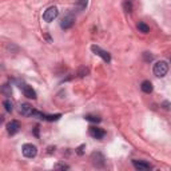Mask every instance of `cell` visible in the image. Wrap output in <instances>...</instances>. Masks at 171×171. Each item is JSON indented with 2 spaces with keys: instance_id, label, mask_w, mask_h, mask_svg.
I'll return each instance as SVG.
<instances>
[{
  "instance_id": "6da1fadb",
  "label": "cell",
  "mask_w": 171,
  "mask_h": 171,
  "mask_svg": "<svg viewBox=\"0 0 171 171\" xmlns=\"http://www.w3.org/2000/svg\"><path fill=\"white\" fill-rule=\"evenodd\" d=\"M152 72H154L155 76L158 78H163L167 75L169 72V63L166 60H159L154 64V68H152Z\"/></svg>"
},
{
  "instance_id": "7a4b0ae2",
  "label": "cell",
  "mask_w": 171,
  "mask_h": 171,
  "mask_svg": "<svg viewBox=\"0 0 171 171\" xmlns=\"http://www.w3.org/2000/svg\"><path fill=\"white\" fill-rule=\"evenodd\" d=\"M21 152H23V155L26 158H35L36 154H38V147L35 144H32V143H26L21 147Z\"/></svg>"
},
{
  "instance_id": "3957f363",
  "label": "cell",
  "mask_w": 171,
  "mask_h": 171,
  "mask_svg": "<svg viewBox=\"0 0 171 171\" xmlns=\"http://www.w3.org/2000/svg\"><path fill=\"white\" fill-rule=\"evenodd\" d=\"M58 16H59L58 8L56 7H48L47 10L44 11V14H43V20L47 21V23H51V21H54Z\"/></svg>"
},
{
  "instance_id": "277c9868",
  "label": "cell",
  "mask_w": 171,
  "mask_h": 171,
  "mask_svg": "<svg viewBox=\"0 0 171 171\" xmlns=\"http://www.w3.org/2000/svg\"><path fill=\"white\" fill-rule=\"evenodd\" d=\"M91 51L94 52L95 55H98V56H100L102 59H103V60L106 62V63H110L111 62V55L108 54L107 51H104V49H102L100 47H99V46H91Z\"/></svg>"
},
{
  "instance_id": "5b68a950",
  "label": "cell",
  "mask_w": 171,
  "mask_h": 171,
  "mask_svg": "<svg viewBox=\"0 0 171 171\" xmlns=\"http://www.w3.org/2000/svg\"><path fill=\"white\" fill-rule=\"evenodd\" d=\"M74 24H75V17L72 16V15H66V16L62 19L60 21V27L63 30H70L74 27Z\"/></svg>"
},
{
  "instance_id": "8992f818",
  "label": "cell",
  "mask_w": 171,
  "mask_h": 171,
  "mask_svg": "<svg viewBox=\"0 0 171 171\" xmlns=\"http://www.w3.org/2000/svg\"><path fill=\"white\" fill-rule=\"evenodd\" d=\"M88 134H90V136H92L94 139H103L104 135H106V131L102 128H99V127L91 126L88 128Z\"/></svg>"
},
{
  "instance_id": "52a82bcc",
  "label": "cell",
  "mask_w": 171,
  "mask_h": 171,
  "mask_svg": "<svg viewBox=\"0 0 171 171\" xmlns=\"http://www.w3.org/2000/svg\"><path fill=\"white\" fill-rule=\"evenodd\" d=\"M132 166L135 167L136 170L139 171H147V170H151L152 166L148 162H144V160H138V159H134L132 160Z\"/></svg>"
},
{
  "instance_id": "ba28073f",
  "label": "cell",
  "mask_w": 171,
  "mask_h": 171,
  "mask_svg": "<svg viewBox=\"0 0 171 171\" xmlns=\"http://www.w3.org/2000/svg\"><path fill=\"white\" fill-rule=\"evenodd\" d=\"M19 87L21 88V91H23V94H24L26 98H28V99H36V92H35V90H33L32 87H30L28 84H24V83H21Z\"/></svg>"
},
{
  "instance_id": "9c48e42d",
  "label": "cell",
  "mask_w": 171,
  "mask_h": 171,
  "mask_svg": "<svg viewBox=\"0 0 171 171\" xmlns=\"http://www.w3.org/2000/svg\"><path fill=\"white\" fill-rule=\"evenodd\" d=\"M104 157L100 154V152H94V154L91 155V162L92 164L96 167H103L104 166Z\"/></svg>"
},
{
  "instance_id": "30bf717a",
  "label": "cell",
  "mask_w": 171,
  "mask_h": 171,
  "mask_svg": "<svg viewBox=\"0 0 171 171\" xmlns=\"http://www.w3.org/2000/svg\"><path fill=\"white\" fill-rule=\"evenodd\" d=\"M19 130H20V123L17 122V120H11V122L7 124V132L10 134V135L17 134Z\"/></svg>"
},
{
  "instance_id": "8fae6325",
  "label": "cell",
  "mask_w": 171,
  "mask_h": 171,
  "mask_svg": "<svg viewBox=\"0 0 171 171\" xmlns=\"http://www.w3.org/2000/svg\"><path fill=\"white\" fill-rule=\"evenodd\" d=\"M32 111H33V108L31 104H28V103L20 104V114L24 115V116H31V115H32Z\"/></svg>"
},
{
  "instance_id": "7c38bea8",
  "label": "cell",
  "mask_w": 171,
  "mask_h": 171,
  "mask_svg": "<svg viewBox=\"0 0 171 171\" xmlns=\"http://www.w3.org/2000/svg\"><path fill=\"white\" fill-rule=\"evenodd\" d=\"M141 88H142L143 92H146V94H151L152 92V83L150 82V80H144V82L142 83Z\"/></svg>"
},
{
  "instance_id": "4fadbf2b",
  "label": "cell",
  "mask_w": 171,
  "mask_h": 171,
  "mask_svg": "<svg viewBox=\"0 0 171 171\" xmlns=\"http://www.w3.org/2000/svg\"><path fill=\"white\" fill-rule=\"evenodd\" d=\"M138 30H139V32H142V33H148L150 32V27H148L144 21H139L138 23Z\"/></svg>"
},
{
  "instance_id": "5bb4252c",
  "label": "cell",
  "mask_w": 171,
  "mask_h": 171,
  "mask_svg": "<svg viewBox=\"0 0 171 171\" xmlns=\"http://www.w3.org/2000/svg\"><path fill=\"white\" fill-rule=\"evenodd\" d=\"M0 92H2L3 95H5V96H11V94H12V88H11V86H10V84H4V86H2V87H0Z\"/></svg>"
},
{
  "instance_id": "9a60e30c",
  "label": "cell",
  "mask_w": 171,
  "mask_h": 171,
  "mask_svg": "<svg viewBox=\"0 0 171 171\" xmlns=\"http://www.w3.org/2000/svg\"><path fill=\"white\" fill-rule=\"evenodd\" d=\"M88 4V0H78L76 2V10L78 11H84Z\"/></svg>"
},
{
  "instance_id": "2e32d148",
  "label": "cell",
  "mask_w": 171,
  "mask_h": 171,
  "mask_svg": "<svg viewBox=\"0 0 171 171\" xmlns=\"http://www.w3.org/2000/svg\"><path fill=\"white\" fill-rule=\"evenodd\" d=\"M123 8H124V11L127 12V14H131L132 12V3H131V0H124L123 2Z\"/></svg>"
},
{
  "instance_id": "e0dca14e",
  "label": "cell",
  "mask_w": 171,
  "mask_h": 171,
  "mask_svg": "<svg viewBox=\"0 0 171 171\" xmlns=\"http://www.w3.org/2000/svg\"><path fill=\"white\" fill-rule=\"evenodd\" d=\"M84 119L88 120V122H94V123H100V122H102V119H100L99 116H96V115H91V114L86 115Z\"/></svg>"
},
{
  "instance_id": "ac0fdd59",
  "label": "cell",
  "mask_w": 171,
  "mask_h": 171,
  "mask_svg": "<svg viewBox=\"0 0 171 171\" xmlns=\"http://www.w3.org/2000/svg\"><path fill=\"white\" fill-rule=\"evenodd\" d=\"M3 106H4V108H5V111H7V112H12V110H14V104H12V102L10 100V99L4 100Z\"/></svg>"
},
{
  "instance_id": "d6986e66",
  "label": "cell",
  "mask_w": 171,
  "mask_h": 171,
  "mask_svg": "<svg viewBox=\"0 0 171 171\" xmlns=\"http://www.w3.org/2000/svg\"><path fill=\"white\" fill-rule=\"evenodd\" d=\"M62 118L60 114H55V115H46V120H48V122H56Z\"/></svg>"
},
{
  "instance_id": "ffe728a7",
  "label": "cell",
  "mask_w": 171,
  "mask_h": 171,
  "mask_svg": "<svg viewBox=\"0 0 171 171\" xmlns=\"http://www.w3.org/2000/svg\"><path fill=\"white\" fill-rule=\"evenodd\" d=\"M31 116H35V118H38V119L46 120V114L40 112V111H36V110H33V111H32V115H31Z\"/></svg>"
},
{
  "instance_id": "44dd1931",
  "label": "cell",
  "mask_w": 171,
  "mask_h": 171,
  "mask_svg": "<svg viewBox=\"0 0 171 171\" xmlns=\"http://www.w3.org/2000/svg\"><path fill=\"white\" fill-rule=\"evenodd\" d=\"M143 58H144L146 62H151L152 59H154V56H152V55H150V52H144V54H143Z\"/></svg>"
},
{
  "instance_id": "7402d4cb",
  "label": "cell",
  "mask_w": 171,
  "mask_h": 171,
  "mask_svg": "<svg viewBox=\"0 0 171 171\" xmlns=\"http://www.w3.org/2000/svg\"><path fill=\"white\" fill-rule=\"evenodd\" d=\"M55 169H62V170H68L70 169V167L67 166V164H56V166H55Z\"/></svg>"
},
{
  "instance_id": "603a6c76",
  "label": "cell",
  "mask_w": 171,
  "mask_h": 171,
  "mask_svg": "<svg viewBox=\"0 0 171 171\" xmlns=\"http://www.w3.org/2000/svg\"><path fill=\"white\" fill-rule=\"evenodd\" d=\"M87 74H88V70H87V68H82L80 72H79V76H84V75H87Z\"/></svg>"
},
{
  "instance_id": "cb8c5ba5",
  "label": "cell",
  "mask_w": 171,
  "mask_h": 171,
  "mask_svg": "<svg viewBox=\"0 0 171 171\" xmlns=\"http://www.w3.org/2000/svg\"><path fill=\"white\" fill-rule=\"evenodd\" d=\"M84 148H86V146H84V144H82L79 148H78V151H76V152H78V154H79V155H83V152H84L83 150H84Z\"/></svg>"
},
{
  "instance_id": "d4e9b609",
  "label": "cell",
  "mask_w": 171,
  "mask_h": 171,
  "mask_svg": "<svg viewBox=\"0 0 171 171\" xmlns=\"http://www.w3.org/2000/svg\"><path fill=\"white\" fill-rule=\"evenodd\" d=\"M163 107L166 108V110H170V103H169V102H164V103H163Z\"/></svg>"
},
{
  "instance_id": "484cf974",
  "label": "cell",
  "mask_w": 171,
  "mask_h": 171,
  "mask_svg": "<svg viewBox=\"0 0 171 171\" xmlns=\"http://www.w3.org/2000/svg\"><path fill=\"white\" fill-rule=\"evenodd\" d=\"M3 120H4V119H3V116H0V123H2Z\"/></svg>"
}]
</instances>
